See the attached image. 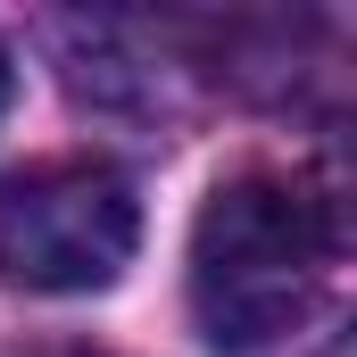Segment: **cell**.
Returning a JSON list of instances; mask_svg holds the SVG:
<instances>
[{"instance_id": "6da1fadb", "label": "cell", "mask_w": 357, "mask_h": 357, "mask_svg": "<svg viewBox=\"0 0 357 357\" xmlns=\"http://www.w3.org/2000/svg\"><path fill=\"white\" fill-rule=\"evenodd\" d=\"M341 274V208L307 175H233L191 225V316L216 349L299 333Z\"/></svg>"}, {"instance_id": "7a4b0ae2", "label": "cell", "mask_w": 357, "mask_h": 357, "mask_svg": "<svg viewBox=\"0 0 357 357\" xmlns=\"http://www.w3.org/2000/svg\"><path fill=\"white\" fill-rule=\"evenodd\" d=\"M142 199L100 158H59L0 183V274L17 291H108L133 266Z\"/></svg>"}, {"instance_id": "3957f363", "label": "cell", "mask_w": 357, "mask_h": 357, "mask_svg": "<svg viewBox=\"0 0 357 357\" xmlns=\"http://www.w3.org/2000/svg\"><path fill=\"white\" fill-rule=\"evenodd\" d=\"M8 100H17V67H8V42H0V116H8Z\"/></svg>"}]
</instances>
